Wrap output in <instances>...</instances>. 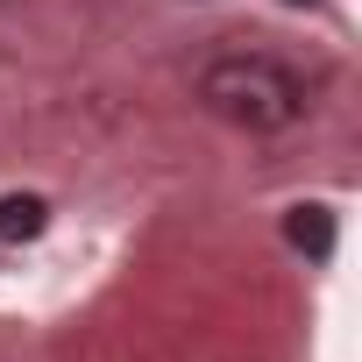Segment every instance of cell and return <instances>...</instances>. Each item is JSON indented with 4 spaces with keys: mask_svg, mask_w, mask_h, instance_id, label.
Masks as SVG:
<instances>
[{
    "mask_svg": "<svg viewBox=\"0 0 362 362\" xmlns=\"http://www.w3.org/2000/svg\"><path fill=\"white\" fill-rule=\"evenodd\" d=\"M199 107L214 121H228V128L277 135V128H291L305 114V86L263 50H228V57H214L199 71Z\"/></svg>",
    "mask_w": 362,
    "mask_h": 362,
    "instance_id": "6da1fadb",
    "label": "cell"
},
{
    "mask_svg": "<svg viewBox=\"0 0 362 362\" xmlns=\"http://www.w3.org/2000/svg\"><path fill=\"white\" fill-rule=\"evenodd\" d=\"M43 228H50V199H36V192L0 199V242H36Z\"/></svg>",
    "mask_w": 362,
    "mask_h": 362,
    "instance_id": "7a4b0ae2",
    "label": "cell"
},
{
    "mask_svg": "<svg viewBox=\"0 0 362 362\" xmlns=\"http://www.w3.org/2000/svg\"><path fill=\"white\" fill-rule=\"evenodd\" d=\"M284 235H291L298 249H313V256H327V249H334V214H327V206H291V221H284Z\"/></svg>",
    "mask_w": 362,
    "mask_h": 362,
    "instance_id": "3957f363",
    "label": "cell"
},
{
    "mask_svg": "<svg viewBox=\"0 0 362 362\" xmlns=\"http://www.w3.org/2000/svg\"><path fill=\"white\" fill-rule=\"evenodd\" d=\"M291 8H305V0H291Z\"/></svg>",
    "mask_w": 362,
    "mask_h": 362,
    "instance_id": "277c9868",
    "label": "cell"
}]
</instances>
